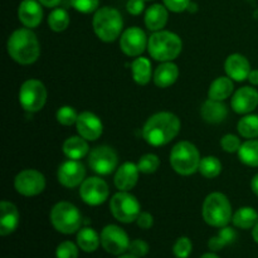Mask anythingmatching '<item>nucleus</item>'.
Wrapping results in <instances>:
<instances>
[{"label": "nucleus", "mask_w": 258, "mask_h": 258, "mask_svg": "<svg viewBox=\"0 0 258 258\" xmlns=\"http://www.w3.org/2000/svg\"><path fill=\"white\" fill-rule=\"evenodd\" d=\"M78 134L83 139L88 141H95L102 135L103 126L98 116H96L92 112H82L78 115L77 122H76Z\"/></svg>", "instance_id": "16"}, {"label": "nucleus", "mask_w": 258, "mask_h": 258, "mask_svg": "<svg viewBox=\"0 0 258 258\" xmlns=\"http://www.w3.org/2000/svg\"><path fill=\"white\" fill-rule=\"evenodd\" d=\"M181 49H183L181 39L173 32L159 30L149 38V54L159 62H171L180 54Z\"/></svg>", "instance_id": "3"}, {"label": "nucleus", "mask_w": 258, "mask_h": 258, "mask_svg": "<svg viewBox=\"0 0 258 258\" xmlns=\"http://www.w3.org/2000/svg\"><path fill=\"white\" fill-rule=\"evenodd\" d=\"M47 101V90L38 80H28L22 85L19 91V102L28 112H38L42 110Z\"/></svg>", "instance_id": "9"}, {"label": "nucleus", "mask_w": 258, "mask_h": 258, "mask_svg": "<svg viewBox=\"0 0 258 258\" xmlns=\"http://www.w3.org/2000/svg\"><path fill=\"white\" fill-rule=\"evenodd\" d=\"M252 236H253V239L258 243V222L256 226L253 227V232H252Z\"/></svg>", "instance_id": "48"}, {"label": "nucleus", "mask_w": 258, "mask_h": 258, "mask_svg": "<svg viewBox=\"0 0 258 258\" xmlns=\"http://www.w3.org/2000/svg\"><path fill=\"white\" fill-rule=\"evenodd\" d=\"M93 30L102 42L110 43L121 35L123 20L115 8L103 7L96 10L92 20Z\"/></svg>", "instance_id": "4"}, {"label": "nucleus", "mask_w": 258, "mask_h": 258, "mask_svg": "<svg viewBox=\"0 0 258 258\" xmlns=\"http://www.w3.org/2000/svg\"><path fill=\"white\" fill-rule=\"evenodd\" d=\"M133 77L138 85L145 86L151 80V63L148 58H136L131 64Z\"/></svg>", "instance_id": "27"}, {"label": "nucleus", "mask_w": 258, "mask_h": 258, "mask_svg": "<svg viewBox=\"0 0 258 258\" xmlns=\"http://www.w3.org/2000/svg\"><path fill=\"white\" fill-rule=\"evenodd\" d=\"M110 211L112 216L122 223H131L136 221L141 213L140 203L135 196L128 191H118L111 198Z\"/></svg>", "instance_id": "8"}, {"label": "nucleus", "mask_w": 258, "mask_h": 258, "mask_svg": "<svg viewBox=\"0 0 258 258\" xmlns=\"http://www.w3.org/2000/svg\"><path fill=\"white\" fill-rule=\"evenodd\" d=\"M136 222H138V226L140 227V228L149 229V228H151V227H153L154 218H153V216H151L150 213H148V212H141V213L139 214Z\"/></svg>", "instance_id": "43"}, {"label": "nucleus", "mask_w": 258, "mask_h": 258, "mask_svg": "<svg viewBox=\"0 0 258 258\" xmlns=\"http://www.w3.org/2000/svg\"><path fill=\"white\" fill-rule=\"evenodd\" d=\"M248 81L252 85L258 86V70H252L251 73L248 76Z\"/></svg>", "instance_id": "46"}, {"label": "nucleus", "mask_w": 258, "mask_h": 258, "mask_svg": "<svg viewBox=\"0 0 258 258\" xmlns=\"http://www.w3.org/2000/svg\"><path fill=\"white\" fill-rule=\"evenodd\" d=\"M159 166H160V160L155 154H145L139 159L138 168L140 173L153 174L158 170Z\"/></svg>", "instance_id": "35"}, {"label": "nucleus", "mask_w": 258, "mask_h": 258, "mask_svg": "<svg viewBox=\"0 0 258 258\" xmlns=\"http://www.w3.org/2000/svg\"><path fill=\"white\" fill-rule=\"evenodd\" d=\"M251 188H252V191H253V193L258 197V174H256V175L253 176V179H252Z\"/></svg>", "instance_id": "47"}, {"label": "nucleus", "mask_w": 258, "mask_h": 258, "mask_svg": "<svg viewBox=\"0 0 258 258\" xmlns=\"http://www.w3.org/2000/svg\"><path fill=\"white\" fill-rule=\"evenodd\" d=\"M8 54L23 66L32 64L39 58L40 44L29 28H20L9 37L7 43Z\"/></svg>", "instance_id": "2"}, {"label": "nucleus", "mask_w": 258, "mask_h": 258, "mask_svg": "<svg viewBox=\"0 0 258 258\" xmlns=\"http://www.w3.org/2000/svg\"><path fill=\"white\" fill-rule=\"evenodd\" d=\"M18 18L27 28H35L43 19V10L37 0H23L18 8Z\"/></svg>", "instance_id": "19"}, {"label": "nucleus", "mask_w": 258, "mask_h": 258, "mask_svg": "<svg viewBox=\"0 0 258 258\" xmlns=\"http://www.w3.org/2000/svg\"><path fill=\"white\" fill-rule=\"evenodd\" d=\"M100 0H71V4L77 12L90 14L97 10Z\"/></svg>", "instance_id": "39"}, {"label": "nucleus", "mask_w": 258, "mask_h": 258, "mask_svg": "<svg viewBox=\"0 0 258 258\" xmlns=\"http://www.w3.org/2000/svg\"><path fill=\"white\" fill-rule=\"evenodd\" d=\"M238 158L248 166H258V140H248L241 145Z\"/></svg>", "instance_id": "30"}, {"label": "nucleus", "mask_w": 258, "mask_h": 258, "mask_svg": "<svg viewBox=\"0 0 258 258\" xmlns=\"http://www.w3.org/2000/svg\"><path fill=\"white\" fill-rule=\"evenodd\" d=\"M233 82L229 77H218L212 82L208 91V98L216 101H224L233 92Z\"/></svg>", "instance_id": "26"}, {"label": "nucleus", "mask_w": 258, "mask_h": 258, "mask_svg": "<svg viewBox=\"0 0 258 258\" xmlns=\"http://www.w3.org/2000/svg\"><path fill=\"white\" fill-rule=\"evenodd\" d=\"M201 258H219V257L214 253H206V254H203Z\"/></svg>", "instance_id": "49"}, {"label": "nucleus", "mask_w": 258, "mask_h": 258, "mask_svg": "<svg viewBox=\"0 0 258 258\" xmlns=\"http://www.w3.org/2000/svg\"><path fill=\"white\" fill-rule=\"evenodd\" d=\"M118 258H139V257H136V256H134V254H125V256H121V257H118Z\"/></svg>", "instance_id": "50"}, {"label": "nucleus", "mask_w": 258, "mask_h": 258, "mask_svg": "<svg viewBox=\"0 0 258 258\" xmlns=\"http://www.w3.org/2000/svg\"><path fill=\"white\" fill-rule=\"evenodd\" d=\"M168 22V10L166 7L161 4H154L146 10L145 13V25L151 32H159Z\"/></svg>", "instance_id": "24"}, {"label": "nucleus", "mask_w": 258, "mask_h": 258, "mask_svg": "<svg viewBox=\"0 0 258 258\" xmlns=\"http://www.w3.org/2000/svg\"><path fill=\"white\" fill-rule=\"evenodd\" d=\"M203 218L209 226L222 228L232 221V206L222 193H212L203 203Z\"/></svg>", "instance_id": "5"}, {"label": "nucleus", "mask_w": 258, "mask_h": 258, "mask_svg": "<svg viewBox=\"0 0 258 258\" xmlns=\"http://www.w3.org/2000/svg\"><path fill=\"white\" fill-rule=\"evenodd\" d=\"M191 249H193V244H191V241L188 237L178 238L173 247V252L176 258H188L190 256Z\"/></svg>", "instance_id": "37"}, {"label": "nucleus", "mask_w": 258, "mask_h": 258, "mask_svg": "<svg viewBox=\"0 0 258 258\" xmlns=\"http://www.w3.org/2000/svg\"><path fill=\"white\" fill-rule=\"evenodd\" d=\"M86 176V168L81 161L72 160L70 159L68 161L63 163L58 168L57 178L58 181L66 188H76L81 185L85 180Z\"/></svg>", "instance_id": "15"}, {"label": "nucleus", "mask_w": 258, "mask_h": 258, "mask_svg": "<svg viewBox=\"0 0 258 258\" xmlns=\"http://www.w3.org/2000/svg\"><path fill=\"white\" fill-rule=\"evenodd\" d=\"M201 112L204 120L209 123L222 122V121L226 120L227 115H228V110H227V106L224 105L223 101H216L211 100V98H208L203 103Z\"/></svg>", "instance_id": "23"}, {"label": "nucleus", "mask_w": 258, "mask_h": 258, "mask_svg": "<svg viewBox=\"0 0 258 258\" xmlns=\"http://www.w3.org/2000/svg\"><path fill=\"white\" fill-rule=\"evenodd\" d=\"M108 185L105 180L97 176H92L83 180L81 184L80 196L88 206H100L108 198Z\"/></svg>", "instance_id": "13"}, {"label": "nucleus", "mask_w": 258, "mask_h": 258, "mask_svg": "<svg viewBox=\"0 0 258 258\" xmlns=\"http://www.w3.org/2000/svg\"><path fill=\"white\" fill-rule=\"evenodd\" d=\"M55 117H57V121L60 125L71 126L77 122L78 115L73 107H71V106H63V107H60L57 111Z\"/></svg>", "instance_id": "36"}, {"label": "nucleus", "mask_w": 258, "mask_h": 258, "mask_svg": "<svg viewBox=\"0 0 258 258\" xmlns=\"http://www.w3.org/2000/svg\"><path fill=\"white\" fill-rule=\"evenodd\" d=\"M222 149L227 153H238L239 148H241V140L237 138L236 135H232V134H228V135L223 136L221 140Z\"/></svg>", "instance_id": "40"}, {"label": "nucleus", "mask_w": 258, "mask_h": 258, "mask_svg": "<svg viewBox=\"0 0 258 258\" xmlns=\"http://www.w3.org/2000/svg\"><path fill=\"white\" fill-rule=\"evenodd\" d=\"M199 171L203 176L208 179H213L218 176L222 171V163L216 156H206L201 160Z\"/></svg>", "instance_id": "33"}, {"label": "nucleus", "mask_w": 258, "mask_h": 258, "mask_svg": "<svg viewBox=\"0 0 258 258\" xmlns=\"http://www.w3.org/2000/svg\"><path fill=\"white\" fill-rule=\"evenodd\" d=\"M139 170L138 164L125 163L117 169L115 174V186L120 191H128L138 184L139 180Z\"/></svg>", "instance_id": "20"}, {"label": "nucleus", "mask_w": 258, "mask_h": 258, "mask_svg": "<svg viewBox=\"0 0 258 258\" xmlns=\"http://www.w3.org/2000/svg\"><path fill=\"white\" fill-rule=\"evenodd\" d=\"M232 222L236 227L242 229L253 228L258 222V213L251 207L239 208L232 217Z\"/></svg>", "instance_id": "29"}, {"label": "nucleus", "mask_w": 258, "mask_h": 258, "mask_svg": "<svg viewBox=\"0 0 258 258\" xmlns=\"http://www.w3.org/2000/svg\"><path fill=\"white\" fill-rule=\"evenodd\" d=\"M179 77V68L173 62H164L154 72V83L160 88L170 87Z\"/></svg>", "instance_id": "22"}, {"label": "nucleus", "mask_w": 258, "mask_h": 258, "mask_svg": "<svg viewBox=\"0 0 258 258\" xmlns=\"http://www.w3.org/2000/svg\"><path fill=\"white\" fill-rule=\"evenodd\" d=\"M236 232L234 229L229 228V227H222V229L219 231V233L216 237H212L208 242V246L212 251H221L222 248H224L228 244L233 243L236 241Z\"/></svg>", "instance_id": "31"}, {"label": "nucleus", "mask_w": 258, "mask_h": 258, "mask_svg": "<svg viewBox=\"0 0 258 258\" xmlns=\"http://www.w3.org/2000/svg\"><path fill=\"white\" fill-rule=\"evenodd\" d=\"M238 133L246 139L258 138V115H247L239 120Z\"/></svg>", "instance_id": "32"}, {"label": "nucleus", "mask_w": 258, "mask_h": 258, "mask_svg": "<svg viewBox=\"0 0 258 258\" xmlns=\"http://www.w3.org/2000/svg\"><path fill=\"white\" fill-rule=\"evenodd\" d=\"M144 0H128L127 4H126V9L130 14L133 15H139L144 12Z\"/></svg>", "instance_id": "44"}, {"label": "nucleus", "mask_w": 258, "mask_h": 258, "mask_svg": "<svg viewBox=\"0 0 258 258\" xmlns=\"http://www.w3.org/2000/svg\"><path fill=\"white\" fill-rule=\"evenodd\" d=\"M117 154L110 146H97L88 155V165L100 175H108L117 168Z\"/></svg>", "instance_id": "10"}, {"label": "nucleus", "mask_w": 258, "mask_h": 258, "mask_svg": "<svg viewBox=\"0 0 258 258\" xmlns=\"http://www.w3.org/2000/svg\"><path fill=\"white\" fill-rule=\"evenodd\" d=\"M50 222L60 233L72 234L81 228L82 216L76 206L68 202H59L50 211Z\"/></svg>", "instance_id": "7"}, {"label": "nucleus", "mask_w": 258, "mask_h": 258, "mask_svg": "<svg viewBox=\"0 0 258 258\" xmlns=\"http://www.w3.org/2000/svg\"><path fill=\"white\" fill-rule=\"evenodd\" d=\"M57 258H77L78 257V248L75 243L71 241L62 242L59 246L57 247V252H55Z\"/></svg>", "instance_id": "38"}, {"label": "nucleus", "mask_w": 258, "mask_h": 258, "mask_svg": "<svg viewBox=\"0 0 258 258\" xmlns=\"http://www.w3.org/2000/svg\"><path fill=\"white\" fill-rule=\"evenodd\" d=\"M258 105V92L254 88L242 87L232 97V108L234 112L247 115L252 112Z\"/></svg>", "instance_id": "17"}, {"label": "nucleus", "mask_w": 258, "mask_h": 258, "mask_svg": "<svg viewBox=\"0 0 258 258\" xmlns=\"http://www.w3.org/2000/svg\"><path fill=\"white\" fill-rule=\"evenodd\" d=\"M224 70H226L228 77L237 82L247 80L252 71L248 59L239 53H234L227 58L226 63H224Z\"/></svg>", "instance_id": "18"}, {"label": "nucleus", "mask_w": 258, "mask_h": 258, "mask_svg": "<svg viewBox=\"0 0 258 258\" xmlns=\"http://www.w3.org/2000/svg\"><path fill=\"white\" fill-rule=\"evenodd\" d=\"M38 2L47 8H55L57 5L60 4V2H62V0H38Z\"/></svg>", "instance_id": "45"}, {"label": "nucleus", "mask_w": 258, "mask_h": 258, "mask_svg": "<svg viewBox=\"0 0 258 258\" xmlns=\"http://www.w3.org/2000/svg\"><path fill=\"white\" fill-rule=\"evenodd\" d=\"M19 211L13 203L3 201L0 203V234L8 236L13 233L19 226Z\"/></svg>", "instance_id": "21"}, {"label": "nucleus", "mask_w": 258, "mask_h": 258, "mask_svg": "<svg viewBox=\"0 0 258 258\" xmlns=\"http://www.w3.org/2000/svg\"><path fill=\"white\" fill-rule=\"evenodd\" d=\"M180 131V120L171 112H158L149 117L143 128V136L153 146L170 143Z\"/></svg>", "instance_id": "1"}, {"label": "nucleus", "mask_w": 258, "mask_h": 258, "mask_svg": "<svg viewBox=\"0 0 258 258\" xmlns=\"http://www.w3.org/2000/svg\"><path fill=\"white\" fill-rule=\"evenodd\" d=\"M128 251L131 254L136 257H144L145 254H148L149 252V244L146 243L143 239H135V241L130 242V247H128Z\"/></svg>", "instance_id": "41"}, {"label": "nucleus", "mask_w": 258, "mask_h": 258, "mask_svg": "<svg viewBox=\"0 0 258 258\" xmlns=\"http://www.w3.org/2000/svg\"><path fill=\"white\" fill-rule=\"evenodd\" d=\"M88 150H90V146L82 136H71L63 144V153L68 159H72V160H80L85 158L88 154Z\"/></svg>", "instance_id": "25"}, {"label": "nucleus", "mask_w": 258, "mask_h": 258, "mask_svg": "<svg viewBox=\"0 0 258 258\" xmlns=\"http://www.w3.org/2000/svg\"><path fill=\"white\" fill-rule=\"evenodd\" d=\"M190 3V0H164L165 7L174 13H181L186 10Z\"/></svg>", "instance_id": "42"}, {"label": "nucleus", "mask_w": 258, "mask_h": 258, "mask_svg": "<svg viewBox=\"0 0 258 258\" xmlns=\"http://www.w3.org/2000/svg\"><path fill=\"white\" fill-rule=\"evenodd\" d=\"M14 188L24 197L38 196L45 188L44 175L34 169H25L15 176Z\"/></svg>", "instance_id": "11"}, {"label": "nucleus", "mask_w": 258, "mask_h": 258, "mask_svg": "<svg viewBox=\"0 0 258 258\" xmlns=\"http://www.w3.org/2000/svg\"><path fill=\"white\" fill-rule=\"evenodd\" d=\"M101 244L111 254H122L130 247V241L122 228L115 224L106 226L101 233Z\"/></svg>", "instance_id": "12"}, {"label": "nucleus", "mask_w": 258, "mask_h": 258, "mask_svg": "<svg viewBox=\"0 0 258 258\" xmlns=\"http://www.w3.org/2000/svg\"><path fill=\"white\" fill-rule=\"evenodd\" d=\"M148 42L145 32L140 28L133 27L121 34L120 48L128 57H139L145 50Z\"/></svg>", "instance_id": "14"}, {"label": "nucleus", "mask_w": 258, "mask_h": 258, "mask_svg": "<svg viewBox=\"0 0 258 258\" xmlns=\"http://www.w3.org/2000/svg\"><path fill=\"white\" fill-rule=\"evenodd\" d=\"M101 243V237L92 228H82L77 234V244L82 251L95 252Z\"/></svg>", "instance_id": "28"}, {"label": "nucleus", "mask_w": 258, "mask_h": 258, "mask_svg": "<svg viewBox=\"0 0 258 258\" xmlns=\"http://www.w3.org/2000/svg\"><path fill=\"white\" fill-rule=\"evenodd\" d=\"M201 155L198 149L189 141H180L170 153L171 168L180 175H191L199 170Z\"/></svg>", "instance_id": "6"}, {"label": "nucleus", "mask_w": 258, "mask_h": 258, "mask_svg": "<svg viewBox=\"0 0 258 258\" xmlns=\"http://www.w3.org/2000/svg\"><path fill=\"white\" fill-rule=\"evenodd\" d=\"M48 25L53 32H63L70 25V15L64 9H54L48 17Z\"/></svg>", "instance_id": "34"}]
</instances>
